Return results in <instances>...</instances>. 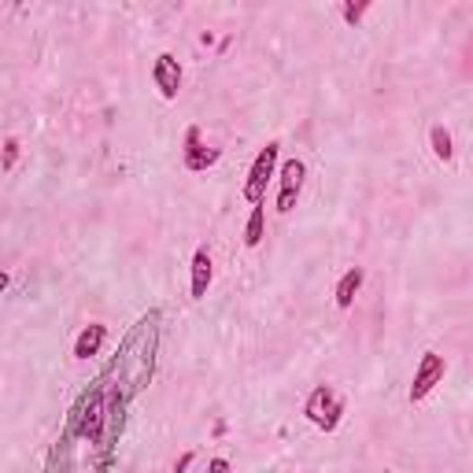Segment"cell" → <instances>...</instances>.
Masks as SVG:
<instances>
[{"mask_svg":"<svg viewBox=\"0 0 473 473\" xmlns=\"http://www.w3.org/2000/svg\"><path fill=\"white\" fill-rule=\"evenodd\" d=\"M303 415H307V422H311L314 429L333 433V429L340 425V418H344V399H340V392H337L333 385H319V389L307 396Z\"/></svg>","mask_w":473,"mask_h":473,"instance_id":"obj_1","label":"cell"},{"mask_svg":"<svg viewBox=\"0 0 473 473\" xmlns=\"http://www.w3.org/2000/svg\"><path fill=\"white\" fill-rule=\"evenodd\" d=\"M277 160H281V145L270 141V145L256 155V163H251L248 181H244V200H248L251 207H263V200H267V185H270V178H274V171H277Z\"/></svg>","mask_w":473,"mask_h":473,"instance_id":"obj_2","label":"cell"},{"mask_svg":"<svg viewBox=\"0 0 473 473\" xmlns=\"http://www.w3.org/2000/svg\"><path fill=\"white\" fill-rule=\"evenodd\" d=\"M444 373H448V359L444 355H436V352H425L418 370H415V381H411V392H407V399L411 403H422L429 399V392L444 381Z\"/></svg>","mask_w":473,"mask_h":473,"instance_id":"obj_3","label":"cell"},{"mask_svg":"<svg viewBox=\"0 0 473 473\" xmlns=\"http://www.w3.org/2000/svg\"><path fill=\"white\" fill-rule=\"evenodd\" d=\"M303 178H307V163L303 160H285V163H281V174H277V211L281 215H289L296 207Z\"/></svg>","mask_w":473,"mask_h":473,"instance_id":"obj_4","label":"cell"},{"mask_svg":"<svg viewBox=\"0 0 473 473\" xmlns=\"http://www.w3.org/2000/svg\"><path fill=\"white\" fill-rule=\"evenodd\" d=\"M152 82H155V89H160L163 101H178V92H181V63H178V56H171V52L155 56Z\"/></svg>","mask_w":473,"mask_h":473,"instance_id":"obj_5","label":"cell"},{"mask_svg":"<svg viewBox=\"0 0 473 473\" xmlns=\"http://www.w3.org/2000/svg\"><path fill=\"white\" fill-rule=\"evenodd\" d=\"M104 418H108V407H104V389L97 385L78 407V433L89 436V440H101V429H104Z\"/></svg>","mask_w":473,"mask_h":473,"instance_id":"obj_6","label":"cell"},{"mask_svg":"<svg viewBox=\"0 0 473 473\" xmlns=\"http://www.w3.org/2000/svg\"><path fill=\"white\" fill-rule=\"evenodd\" d=\"M218 148H207L204 141H200V130L197 126H188L185 130V167L188 171H207V167H215L218 163Z\"/></svg>","mask_w":473,"mask_h":473,"instance_id":"obj_7","label":"cell"},{"mask_svg":"<svg viewBox=\"0 0 473 473\" xmlns=\"http://www.w3.org/2000/svg\"><path fill=\"white\" fill-rule=\"evenodd\" d=\"M104 340H108V326L89 322V326L78 333V340H74V359H92V355H101Z\"/></svg>","mask_w":473,"mask_h":473,"instance_id":"obj_8","label":"cell"},{"mask_svg":"<svg viewBox=\"0 0 473 473\" xmlns=\"http://www.w3.org/2000/svg\"><path fill=\"white\" fill-rule=\"evenodd\" d=\"M363 281H366L363 267H352V270H344V274H340L337 289H333V296H337V307H340V311H348V307L355 303V296H359V289H363Z\"/></svg>","mask_w":473,"mask_h":473,"instance_id":"obj_9","label":"cell"},{"mask_svg":"<svg viewBox=\"0 0 473 473\" xmlns=\"http://www.w3.org/2000/svg\"><path fill=\"white\" fill-rule=\"evenodd\" d=\"M211 277H215L211 251H207V248H197V251H193V300H204V296H207Z\"/></svg>","mask_w":473,"mask_h":473,"instance_id":"obj_10","label":"cell"},{"mask_svg":"<svg viewBox=\"0 0 473 473\" xmlns=\"http://www.w3.org/2000/svg\"><path fill=\"white\" fill-rule=\"evenodd\" d=\"M263 237H267V211H263V207H251L248 223H244V244H248V248H259Z\"/></svg>","mask_w":473,"mask_h":473,"instance_id":"obj_11","label":"cell"},{"mask_svg":"<svg viewBox=\"0 0 473 473\" xmlns=\"http://www.w3.org/2000/svg\"><path fill=\"white\" fill-rule=\"evenodd\" d=\"M429 145H433V155H436V160H444V163H451V155H455V148H451V134L444 130V126H433V130H429Z\"/></svg>","mask_w":473,"mask_h":473,"instance_id":"obj_12","label":"cell"},{"mask_svg":"<svg viewBox=\"0 0 473 473\" xmlns=\"http://www.w3.org/2000/svg\"><path fill=\"white\" fill-rule=\"evenodd\" d=\"M366 12H370V4H366V0H363V4H344V8H340V15H344V19H348L352 26H359Z\"/></svg>","mask_w":473,"mask_h":473,"instance_id":"obj_13","label":"cell"},{"mask_svg":"<svg viewBox=\"0 0 473 473\" xmlns=\"http://www.w3.org/2000/svg\"><path fill=\"white\" fill-rule=\"evenodd\" d=\"M15 160H19V141L8 137V141H4V174L15 167Z\"/></svg>","mask_w":473,"mask_h":473,"instance_id":"obj_14","label":"cell"},{"mask_svg":"<svg viewBox=\"0 0 473 473\" xmlns=\"http://www.w3.org/2000/svg\"><path fill=\"white\" fill-rule=\"evenodd\" d=\"M207 473H230V462H226V459H211Z\"/></svg>","mask_w":473,"mask_h":473,"instance_id":"obj_15","label":"cell"},{"mask_svg":"<svg viewBox=\"0 0 473 473\" xmlns=\"http://www.w3.org/2000/svg\"><path fill=\"white\" fill-rule=\"evenodd\" d=\"M188 462H193V451H185V455L178 459V466H174V473H185V469H188Z\"/></svg>","mask_w":473,"mask_h":473,"instance_id":"obj_16","label":"cell"}]
</instances>
